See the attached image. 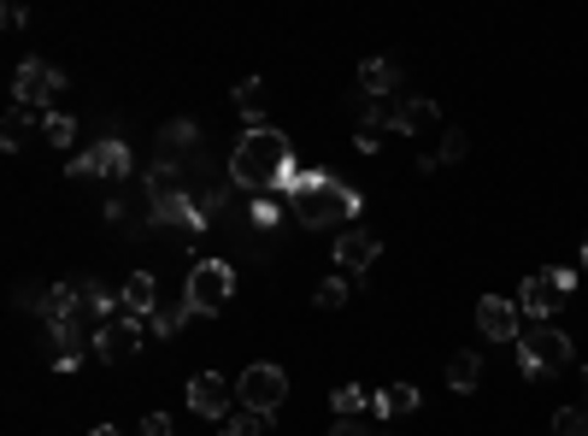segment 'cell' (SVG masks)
<instances>
[{"label": "cell", "instance_id": "ffe728a7", "mask_svg": "<svg viewBox=\"0 0 588 436\" xmlns=\"http://www.w3.org/2000/svg\"><path fill=\"white\" fill-rule=\"evenodd\" d=\"M476 383H483V360H476V354H453L448 360V389L453 395H471Z\"/></svg>", "mask_w": 588, "mask_h": 436}, {"label": "cell", "instance_id": "8992f818", "mask_svg": "<svg viewBox=\"0 0 588 436\" xmlns=\"http://www.w3.org/2000/svg\"><path fill=\"white\" fill-rule=\"evenodd\" d=\"M570 284H577V277L570 272H530L523 277V289H518V313H530L535 324H553V313H560V307L570 301Z\"/></svg>", "mask_w": 588, "mask_h": 436}, {"label": "cell", "instance_id": "484cf974", "mask_svg": "<svg viewBox=\"0 0 588 436\" xmlns=\"http://www.w3.org/2000/svg\"><path fill=\"white\" fill-rule=\"evenodd\" d=\"M224 436H265V413H247V408H235L224 418Z\"/></svg>", "mask_w": 588, "mask_h": 436}, {"label": "cell", "instance_id": "9a60e30c", "mask_svg": "<svg viewBox=\"0 0 588 436\" xmlns=\"http://www.w3.org/2000/svg\"><path fill=\"white\" fill-rule=\"evenodd\" d=\"M359 89L371 101H394V89H401V66H394V59H365V66H359Z\"/></svg>", "mask_w": 588, "mask_h": 436}, {"label": "cell", "instance_id": "836d02e7", "mask_svg": "<svg viewBox=\"0 0 588 436\" xmlns=\"http://www.w3.org/2000/svg\"><path fill=\"white\" fill-rule=\"evenodd\" d=\"M94 436H124V431H113V425H94Z\"/></svg>", "mask_w": 588, "mask_h": 436}, {"label": "cell", "instance_id": "4316f807", "mask_svg": "<svg viewBox=\"0 0 588 436\" xmlns=\"http://www.w3.org/2000/svg\"><path fill=\"white\" fill-rule=\"evenodd\" d=\"M42 136H47V142H54V148H71L77 124H71L66 113H47V118H42Z\"/></svg>", "mask_w": 588, "mask_h": 436}, {"label": "cell", "instance_id": "d6a6232c", "mask_svg": "<svg viewBox=\"0 0 588 436\" xmlns=\"http://www.w3.org/2000/svg\"><path fill=\"white\" fill-rule=\"evenodd\" d=\"M354 148H359V153H377L383 142H377V130H359V136H354Z\"/></svg>", "mask_w": 588, "mask_h": 436}, {"label": "cell", "instance_id": "7a4b0ae2", "mask_svg": "<svg viewBox=\"0 0 588 436\" xmlns=\"http://www.w3.org/2000/svg\"><path fill=\"white\" fill-rule=\"evenodd\" d=\"M289 207L307 230L318 225H354L359 218V190H347L342 177H324V171H300L295 190H289Z\"/></svg>", "mask_w": 588, "mask_h": 436}, {"label": "cell", "instance_id": "83f0119b", "mask_svg": "<svg viewBox=\"0 0 588 436\" xmlns=\"http://www.w3.org/2000/svg\"><path fill=\"white\" fill-rule=\"evenodd\" d=\"M318 307H330V313H336V307H347V277H342V272L318 284Z\"/></svg>", "mask_w": 588, "mask_h": 436}, {"label": "cell", "instance_id": "d4e9b609", "mask_svg": "<svg viewBox=\"0 0 588 436\" xmlns=\"http://www.w3.org/2000/svg\"><path fill=\"white\" fill-rule=\"evenodd\" d=\"M553 436H588V401H583V408H560V413H553Z\"/></svg>", "mask_w": 588, "mask_h": 436}, {"label": "cell", "instance_id": "ba28073f", "mask_svg": "<svg viewBox=\"0 0 588 436\" xmlns=\"http://www.w3.org/2000/svg\"><path fill=\"white\" fill-rule=\"evenodd\" d=\"M66 89V71H54L47 59H24L19 77H12V106H30V113H42L47 101Z\"/></svg>", "mask_w": 588, "mask_h": 436}, {"label": "cell", "instance_id": "d6986e66", "mask_svg": "<svg viewBox=\"0 0 588 436\" xmlns=\"http://www.w3.org/2000/svg\"><path fill=\"white\" fill-rule=\"evenodd\" d=\"M330 413H336V418H365V413H377V401L365 395L359 383H342L336 395H330Z\"/></svg>", "mask_w": 588, "mask_h": 436}, {"label": "cell", "instance_id": "cb8c5ba5", "mask_svg": "<svg viewBox=\"0 0 588 436\" xmlns=\"http://www.w3.org/2000/svg\"><path fill=\"white\" fill-rule=\"evenodd\" d=\"M159 195H183V177H177V165H148V200H159Z\"/></svg>", "mask_w": 588, "mask_h": 436}, {"label": "cell", "instance_id": "30bf717a", "mask_svg": "<svg viewBox=\"0 0 588 436\" xmlns=\"http://www.w3.org/2000/svg\"><path fill=\"white\" fill-rule=\"evenodd\" d=\"M476 331H483L488 342H518L523 336V313L512 301H500V295H483V301H476Z\"/></svg>", "mask_w": 588, "mask_h": 436}, {"label": "cell", "instance_id": "7c38bea8", "mask_svg": "<svg viewBox=\"0 0 588 436\" xmlns=\"http://www.w3.org/2000/svg\"><path fill=\"white\" fill-rule=\"evenodd\" d=\"M153 218H159V225H177L183 242H195L200 230H206V213H200V200H188V190L183 195H159L153 200Z\"/></svg>", "mask_w": 588, "mask_h": 436}, {"label": "cell", "instance_id": "8fae6325", "mask_svg": "<svg viewBox=\"0 0 588 436\" xmlns=\"http://www.w3.org/2000/svg\"><path fill=\"white\" fill-rule=\"evenodd\" d=\"M230 401H235V389L218 378V371H200V378H188V408H195V413H206V418H218V425H224V418L235 413Z\"/></svg>", "mask_w": 588, "mask_h": 436}, {"label": "cell", "instance_id": "603a6c76", "mask_svg": "<svg viewBox=\"0 0 588 436\" xmlns=\"http://www.w3.org/2000/svg\"><path fill=\"white\" fill-rule=\"evenodd\" d=\"M30 124H36V113H30V106H12V113H7V130H0V148L19 153L24 136H30Z\"/></svg>", "mask_w": 588, "mask_h": 436}, {"label": "cell", "instance_id": "4fadbf2b", "mask_svg": "<svg viewBox=\"0 0 588 436\" xmlns=\"http://www.w3.org/2000/svg\"><path fill=\"white\" fill-rule=\"evenodd\" d=\"M377 260H383V237H371V230H347V237H336V266L342 272H371Z\"/></svg>", "mask_w": 588, "mask_h": 436}, {"label": "cell", "instance_id": "e0dca14e", "mask_svg": "<svg viewBox=\"0 0 588 436\" xmlns=\"http://www.w3.org/2000/svg\"><path fill=\"white\" fill-rule=\"evenodd\" d=\"M424 408V395H418V383H389L383 395H377V418H406V413H418Z\"/></svg>", "mask_w": 588, "mask_h": 436}, {"label": "cell", "instance_id": "9c48e42d", "mask_svg": "<svg viewBox=\"0 0 588 436\" xmlns=\"http://www.w3.org/2000/svg\"><path fill=\"white\" fill-rule=\"evenodd\" d=\"M141 342H148V319H113V324H101V336H94V354H101L106 366H124V360H136L141 354Z\"/></svg>", "mask_w": 588, "mask_h": 436}, {"label": "cell", "instance_id": "5b68a950", "mask_svg": "<svg viewBox=\"0 0 588 436\" xmlns=\"http://www.w3.org/2000/svg\"><path fill=\"white\" fill-rule=\"evenodd\" d=\"M230 295H235V266L230 260H200V266L188 272V289H183L188 313H224Z\"/></svg>", "mask_w": 588, "mask_h": 436}, {"label": "cell", "instance_id": "4dcf8cb0", "mask_svg": "<svg viewBox=\"0 0 588 436\" xmlns=\"http://www.w3.org/2000/svg\"><path fill=\"white\" fill-rule=\"evenodd\" d=\"M330 436H383V431L365 425V418H336V431H330Z\"/></svg>", "mask_w": 588, "mask_h": 436}, {"label": "cell", "instance_id": "277c9868", "mask_svg": "<svg viewBox=\"0 0 588 436\" xmlns=\"http://www.w3.org/2000/svg\"><path fill=\"white\" fill-rule=\"evenodd\" d=\"M283 401H289V371L272 366V360H260V366H247L242 378H235V408H247V413H265L272 418Z\"/></svg>", "mask_w": 588, "mask_h": 436}, {"label": "cell", "instance_id": "1f68e13d", "mask_svg": "<svg viewBox=\"0 0 588 436\" xmlns=\"http://www.w3.org/2000/svg\"><path fill=\"white\" fill-rule=\"evenodd\" d=\"M253 225L272 230V225H277V200H260V207H253Z\"/></svg>", "mask_w": 588, "mask_h": 436}, {"label": "cell", "instance_id": "e575fe53", "mask_svg": "<svg viewBox=\"0 0 588 436\" xmlns=\"http://www.w3.org/2000/svg\"><path fill=\"white\" fill-rule=\"evenodd\" d=\"M583 266H588V237H583Z\"/></svg>", "mask_w": 588, "mask_h": 436}, {"label": "cell", "instance_id": "6da1fadb", "mask_svg": "<svg viewBox=\"0 0 588 436\" xmlns=\"http://www.w3.org/2000/svg\"><path fill=\"white\" fill-rule=\"evenodd\" d=\"M295 177H300V165L289 153V136L272 130V124H265V130H247L230 153L235 190H295Z\"/></svg>", "mask_w": 588, "mask_h": 436}, {"label": "cell", "instance_id": "44dd1931", "mask_svg": "<svg viewBox=\"0 0 588 436\" xmlns=\"http://www.w3.org/2000/svg\"><path fill=\"white\" fill-rule=\"evenodd\" d=\"M235 106H242L247 130H265V113H260V106H265V83H260V77H247V83L235 89Z\"/></svg>", "mask_w": 588, "mask_h": 436}, {"label": "cell", "instance_id": "d590c367", "mask_svg": "<svg viewBox=\"0 0 588 436\" xmlns=\"http://www.w3.org/2000/svg\"><path fill=\"white\" fill-rule=\"evenodd\" d=\"M583 383H588V371H583Z\"/></svg>", "mask_w": 588, "mask_h": 436}, {"label": "cell", "instance_id": "ac0fdd59", "mask_svg": "<svg viewBox=\"0 0 588 436\" xmlns=\"http://www.w3.org/2000/svg\"><path fill=\"white\" fill-rule=\"evenodd\" d=\"M195 118H177V124H165V130H159V165H171L177 160V153H188L195 148Z\"/></svg>", "mask_w": 588, "mask_h": 436}, {"label": "cell", "instance_id": "2e32d148", "mask_svg": "<svg viewBox=\"0 0 588 436\" xmlns=\"http://www.w3.org/2000/svg\"><path fill=\"white\" fill-rule=\"evenodd\" d=\"M436 101L430 95H412V101H394V130L401 136H418V130H436Z\"/></svg>", "mask_w": 588, "mask_h": 436}, {"label": "cell", "instance_id": "3957f363", "mask_svg": "<svg viewBox=\"0 0 588 436\" xmlns=\"http://www.w3.org/2000/svg\"><path fill=\"white\" fill-rule=\"evenodd\" d=\"M560 366H570V336L565 331L535 324V331L518 336V371H523V378H553Z\"/></svg>", "mask_w": 588, "mask_h": 436}, {"label": "cell", "instance_id": "f546056e", "mask_svg": "<svg viewBox=\"0 0 588 436\" xmlns=\"http://www.w3.org/2000/svg\"><path fill=\"white\" fill-rule=\"evenodd\" d=\"M171 431H177V418H171V413H148V418H141V436H171Z\"/></svg>", "mask_w": 588, "mask_h": 436}, {"label": "cell", "instance_id": "7402d4cb", "mask_svg": "<svg viewBox=\"0 0 588 436\" xmlns=\"http://www.w3.org/2000/svg\"><path fill=\"white\" fill-rule=\"evenodd\" d=\"M188 319H195V313H188V301H177V307H153V319H148V336H177Z\"/></svg>", "mask_w": 588, "mask_h": 436}, {"label": "cell", "instance_id": "52a82bcc", "mask_svg": "<svg viewBox=\"0 0 588 436\" xmlns=\"http://www.w3.org/2000/svg\"><path fill=\"white\" fill-rule=\"evenodd\" d=\"M71 177H106V183H124L130 177V142H118V136H106V142H94L83 153H71Z\"/></svg>", "mask_w": 588, "mask_h": 436}, {"label": "cell", "instance_id": "f1b7e54d", "mask_svg": "<svg viewBox=\"0 0 588 436\" xmlns=\"http://www.w3.org/2000/svg\"><path fill=\"white\" fill-rule=\"evenodd\" d=\"M465 148H471V142H465V130H448V136H441V148H436V160H441V165H453V160H465Z\"/></svg>", "mask_w": 588, "mask_h": 436}, {"label": "cell", "instance_id": "5bb4252c", "mask_svg": "<svg viewBox=\"0 0 588 436\" xmlns=\"http://www.w3.org/2000/svg\"><path fill=\"white\" fill-rule=\"evenodd\" d=\"M153 307H159L153 272H130V284L118 289V313H124V319H153Z\"/></svg>", "mask_w": 588, "mask_h": 436}]
</instances>
